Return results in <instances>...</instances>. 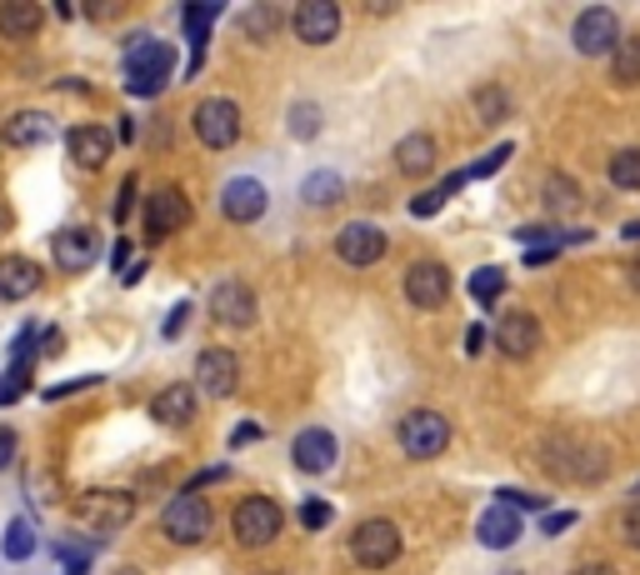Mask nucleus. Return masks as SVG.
I'll use <instances>...</instances> for the list:
<instances>
[{
	"label": "nucleus",
	"mask_w": 640,
	"mask_h": 575,
	"mask_svg": "<svg viewBox=\"0 0 640 575\" xmlns=\"http://www.w3.org/2000/svg\"><path fill=\"white\" fill-rule=\"evenodd\" d=\"M540 465H546L550 475H560V481H570V485H596L600 475H606V451L590 445V441L550 435V441H540Z\"/></svg>",
	"instance_id": "f03ea898"
},
{
	"label": "nucleus",
	"mask_w": 640,
	"mask_h": 575,
	"mask_svg": "<svg viewBox=\"0 0 640 575\" xmlns=\"http://www.w3.org/2000/svg\"><path fill=\"white\" fill-rule=\"evenodd\" d=\"M40 26H46V11L36 0H6L0 6V36H10V41H30Z\"/></svg>",
	"instance_id": "a878e982"
},
{
	"label": "nucleus",
	"mask_w": 640,
	"mask_h": 575,
	"mask_svg": "<svg viewBox=\"0 0 640 575\" xmlns=\"http://www.w3.org/2000/svg\"><path fill=\"white\" fill-rule=\"evenodd\" d=\"M620 535H626V541H630V545H636V551H640V501L630 505L626 515H620Z\"/></svg>",
	"instance_id": "37998d69"
},
{
	"label": "nucleus",
	"mask_w": 640,
	"mask_h": 575,
	"mask_svg": "<svg viewBox=\"0 0 640 575\" xmlns=\"http://www.w3.org/2000/svg\"><path fill=\"white\" fill-rule=\"evenodd\" d=\"M6 225H10V211H6V201H0V231H6Z\"/></svg>",
	"instance_id": "6e6d98bb"
},
{
	"label": "nucleus",
	"mask_w": 640,
	"mask_h": 575,
	"mask_svg": "<svg viewBox=\"0 0 640 575\" xmlns=\"http://www.w3.org/2000/svg\"><path fill=\"white\" fill-rule=\"evenodd\" d=\"M496 501L510 505L516 515H520V511H546V495H536V491H500Z\"/></svg>",
	"instance_id": "58836bf2"
},
{
	"label": "nucleus",
	"mask_w": 640,
	"mask_h": 575,
	"mask_svg": "<svg viewBox=\"0 0 640 575\" xmlns=\"http://www.w3.org/2000/svg\"><path fill=\"white\" fill-rule=\"evenodd\" d=\"M190 125H196L200 145H210V151H230V145L240 141V105L226 101V95H210V101L196 105Z\"/></svg>",
	"instance_id": "6e6552de"
},
{
	"label": "nucleus",
	"mask_w": 640,
	"mask_h": 575,
	"mask_svg": "<svg viewBox=\"0 0 640 575\" xmlns=\"http://www.w3.org/2000/svg\"><path fill=\"white\" fill-rule=\"evenodd\" d=\"M290 135H296V141H316V135H320V105L316 101L290 105Z\"/></svg>",
	"instance_id": "e433bc0d"
},
{
	"label": "nucleus",
	"mask_w": 640,
	"mask_h": 575,
	"mask_svg": "<svg viewBox=\"0 0 640 575\" xmlns=\"http://www.w3.org/2000/svg\"><path fill=\"white\" fill-rule=\"evenodd\" d=\"M116 575H146V571H136V565H120V571Z\"/></svg>",
	"instance_id": "4d7b16f0"
},
{
	"label": "nucleus",
	"mask_w": 640,
	"mask_h": 575,
	"mask_svg": "<svg viewBox=\"0 0 640 575\" xmlns=\"http://www.w3.org/2000/svg\"><path fill=\"white\" fill-rule=\"evenodd\" d=\"M300 525H306V531H326V525H330V505L316 501V495H310V501H300Z\"/></svg>",
	"instance_id": "ea45409f"
},
{
	"label": "nucleus",
	"mask_w": 640,
	"mask_h": 575,
	"mask_svg": "<svg viewBox=\"0 0 640 575\" xmlns=\"http://www.w3.org/2000/svg\"><path fill=\"white\" fill-rule=\"evenodd\" d=\"M396 165H400V175H430L436 171V135H426V131L406 135V141L396 145Z\"/></svg>",
	"instance_id": "bb28decb"
},
{
	"label": "nucleus",
	"mask_w": 640,
	"mask_h": 575,
	"mask_svg": "<svg viewBox=\"0 0 640 575\" xmlns=\"http://www.w3.org/2000/svg\"><path fill=\"white\" fill-rule=\"evenodd\" d=\"M576 575H620V571H616V565H606V561H590V565H580Z\"/></svg>",
	"instance_id": "603ef678"
},
{
	"label": "nucleus",
	"mask_w": 640,
	"mask_h": 575,
	"mask_svg": "<svg viewBox=\"0 0 640 575\" xmlns=\"http://www.w3.org/2000/svg\"><path fill=\"white\" fill-rule=\"evenodd\" d=\"M36 545H40V535H36V525H30L26 515H16V521L6 525V535H0V555H6V561H30Z\"/></svg>",
	"instance_id": "c756f323"
},
{
	"label": "nucleus",
	"mask_w": 640,
	"mask_h": 575,
	"mask_svg": "<svg viewBox=\"0 0 640 575\" xmlns=\"http://www.w3.org/2000/svg\"><path fill=\"white\" fill-rule=\"evenodd\" d=\"M16 451H20V435H16V431H6V425H0V471H6V465L16 461Z\"/></svg>",
	"instance_id": "de8ad7c7"
},
{
	"label": "nucleus",
	"mask_w": 640,
	"mask_h": 575,
	"mask_svg": "<svg viewBox=\"0 0 640 575\" xmlns=\"http://www.w3.org/2000/svg\"><path fill=\"white\" fill-rule=\"evenodd\" d=\"M110 145H116V135L100 131V125H70L66 131V151L80 171H100L110 161Z\"/></svg>",
	"instance_id": "aec40b11"
},
{
	"label": "nucleus",
	"mask_w": 640,
	"mask_h": 575,
	"mask_svg": "<svg viewBox=\"0 0 640 575\" xmlns=\"http://www.w3.org/2000/svg\"><path fill=\"white\" fill-rule=\"evenodd\" d=\"M336 455H340V445L326 425H306V431L290 441V461H296L300 475H326L330 465H336Z\"/></svg>",
	"instance_id": "6ab92c4d"
},
{
	"label": "nucleus",
	"mask_w": 640,
	"mask_h": 575,
	"mask_svg": "<svg viewBox=\"0 0 640 575\" xmlns=\"http://www.w3.org/2000/svg\"><path fill=\"white\" fill-rule=\"evenodd\" d=\"M240 381V361L226 351V345H210V351L196 355V391L210 395V401H226Z\"/></svg>",
	"instance_id": "dca6fc26"
},
{
	"label": "nucleus",
	"mask_w": 640,
	"mask_h": 575,
	"mask_svg": "<svg viewBox=\"0 0 640 575\" xmlns=\"http://www.w3.org/2000/svg\"><path fill=\"white\" fill-rule=\"evenodd\" d=\"M540 201H546V211L550 215H570V211H580V201H586V195H580V185L570 181V175H546V185H540Z\"/></svg>",
	"instance_id": "cd10ccee"
},
{
	"label": "nucleus",
	"mask_w": 640,
	"mask_h": 575,
	"mask_svg": "<svg viewBox=\"0 0 640 575\" xmlns=\"http://www.w3.org/2000/svg\"><path fill=\"white\" fill-rule=\"evenodd\" d=\"M516 241H526L530 251H536V241H560V235L550 231V225H520V231H516Z\"/></svg>",
	"instance_id": "49530a36"
},
{
	"label": "nucleus",
	"mask_w": 640,
	"mask_h": 575,
	"mask_svg": "<svg viewBox=\"0 0 640 575\" xmlns=\"http://www.w3.org/2000/svg\"><path fill=\"white\" fill-rule=\"evenodd\" d=\"M260 441V425L256 421H246V425H236V431H230V445H256Z\"/></svg>",
	"instance_id": "09e8293b"
},
{
	"label": "nucleus",
	"mask_w": 640,
	"mask_h": 575,
	"mask_svg": "<svg viewBox=\"0 0 640 575\" xmlns=\"http://www.w3.org/2000/svg\"><path fill=\"white\" fill-rule=\"evenodd\" d=\"M500 291H506V271H500V265H480V271L470 275V301L476 305H496Z\"/></svg>",
	"instance_id": "f704fd0d"
},
{
	"label": "nucleus",
	"mask_w": 640,
	"mask_h": 575,
	"mask_svg": "<svg viewBox=\"0 0 640 575\" xmlns=\"http://www.w3.org/2000/svg\"><path fill=\"white\" fill-rule=\"evenodd\" d=\"M90 385H100V375H76V381H60V385H50V391H40V401H60V395L90 391Z\"/></svg>",
	"instance_id": "79ce46f5"
},
{
	"label": "nucleus",
	"mask_w": 640,
	"mask_h": 575,
	"mask_svg": "<svg viewBox=\"0 0 640 575\" xmlns=\"http://www.w3.org/2000/svg\"><path fill=\"white\" fill-rule=\"evenodd\" d=\"M110 265H116V275H126V271H130V241H126V235H120L116 251H110Z\"/></svg>",
	"instance_id": "8fccbe9b"
},
{
	"label": "nucleus",
	"mask_w": 640,
	"mask_h": 575,
	"mask_svg": "<svg viewBox=\"0 0 640 575\" xmlns=\"http://www.w3.org/2000/svg\"><path fill=\"white\" fill-rule=\"evenodd\" d=\"M260 305H256V291H250L246 281H220L216 291H210V321L216 325H230V331H246V325H256Z\"/></svg>",
	"instance_id": "9b49d317"
},
{
	"label": "nucleus",
	"mask_w": 640,
	"mask_h": 575,
	"mask_svg": "<svg viewBox=\"0 0 640 575\" xmlns=\"http://www.w3.org/2000/svg\"><path fill=\"white\" fill-rule=\"evenodd\" d=\"M350 555H356V565H366V571H386L390 561H400V525L386 521V515L360 521L356 531H350Z\"/></svg>",
	"instance_id": "39448f33"
},
{
	"label": "nucleus",
	"mask_w": 640,
	"mask_h": 575,
	"mask_svg": "<svg viewBox=\"0 0 640 575\" xmlns=\"http://www.w3.org/2000/svg\"><path fill=\"white\" fill-rule=\"evenodd\" d=\"M496 351L506 361H530L540 351V321L530 311H510L496 321Z\"/></svg>",
	"instance_id": "a211bd4d"
},
{
	"label": "nucleus",
	"mask_w": 640,
	"mask_h": 575,
	"mask_svg": "<svg viewBox=\"0 0 640 575\" xmlns=\"http://www.w3.org/2000/svg\"><path fill=\"white\" fill-rule=\"evenodd\" d=\"M520 531H526V521L500 501L490 505V511H480V521H476V541L486 545V551H510V545L520 541Z\"/></svg>",
	"instance_id": "4be33fe9"
},
{
	"label": "nucleus",
	"mask_w": 640,
	"mask_h": 575,
	"mask_svg": "<svg viewBox=\"0 0 640 575\" xmlns=\"http://www.w3.org/2000/svg\"><path fill=\"white\" fill-rule=\"evenodd\" d=\"M280 26H286V11H280L276 0H256V6H246V11L236 16V31L246 36V41H256V46L276 41Z\"/></svg>",
	"instance_id": "b1692460"
},
{
	"label": "nucleus",
	"mask_w": 640,
	"mask_h": 575,
	"mask_svg": "<svg viewBox=\"0 0 640 575\" xmlns=\"http://www.w3.org/2000/svg\"><path fill=\"white\" fill-rule=\"evenodd\" d=\"M466 351H470V355L486 351V331H480V325H470V331H466Z\"/></svg>",
	"instance_id": "3c124183"
},
{
	"label": "nucleus",
	"mask_w": 640,
	"mask_h": 575,
	"mask_svg": "<svg viewBox=\"0 0 640 575\" xmlns=\"http://www.w3.org/2000/svg\"><path fill=\"white\" fill-rule=\"evenodd\" d=\"M626 275H630V285H636V291H640V255H636V261L626 265Z\"/></svg>",
	"instance_id": "864d4df0"
},
{
	"label": "nucleus",
	"mask_w": 640,
	"mask_h": 575,
	"mask_svg": "<svg viewBox=\"0 0 640 575\" xmlns=\"http://www.w3.org/2000/svg\"><path fill=\"white\" fill-rule=\"evenodd\" d=\"M220 16V6L210 0V6H186L180 11V26H186V41H190V51H206V31H210V21Z\"/></svg>",
	"instance_id": "473e14b6"
},
{
	"label": "nucleus",
	"mask_w": 640,
	"mask_h": 575,
	"mask_svg": "<svg viewBox=\"0 0 640 575\" xmlns=\"http://www.w3.org/2000/svg\"><path fill=\"white\" fill-rule=\"evenodd\" d=\"M396 441L410 461H436L450 445V421L440 411H410L406 421L396 425Z\"/></svg>",
	"instance_id": "423d86ee"
},
{
	"label": "nucleus",
	"mask_w": 640,
	"mask_h": 575,
	"mask_svg": "<svg viewBox=\"0 0 640 575\" xmlns=\"http://www.w3.org/2000/svg\"><path fill=\"white\" fill-rule=\"evenodd\" d=\"M406 301L416 311H440L450 301V271L440 261H416L406 271Z\"/></svg>",
	"instance_id": "f3484780"
},
{
	"label": "nucleus",
	"mask_w": 640,
	"mask_h": 575,
	"mask_svg": "<svg viewBox=\"0 0 640 575\" xmlns=\"http://www.w3.org/2000/svg\"><path fill=\"white\" fill-rule=\"evenodd\" d=\"M340 195H346V181H340L336 171H316V175H306V185H300V201L306 205H336Z\"/></svg>",
	"instance_id": "7c9ffc66"
},
{
	"label": "nucleus",
	"mask_w": 640,
	"mask_h": 575,
	"mask_svg": "<svg viewBox=\"0 0 640 575\" xmlns=\"http://www.w3.org/2000/svg\"><path fill=\"white\" fill-rule=\"evenodd\" d=\"M196 411H200V391L186 381L166 385V391L156 395V405H150V415H156L160 425H170V431H186V425L196 421Z\"/></svg>",
	"instance_id": "412c9836"
},
{
	"label": "nucleus",
	"mask_w": 640,
	"mask_h": 575,
	"mask_svg": "<svg viewBox=\"0 0 640 575\" xmlns=\"http://www.w3.org/2000/svg\"><path fill=\"white\" fill-rule=\"evenodd\" d=\"M40 291V265L30 255H0V301H30Z\"/></svg>",
	"instance_id": "5701e85b"
},
{
	"label": "nucleus",
	"mask_w": 640,
	"mask_h": 575,
	"mask_svg": "<svg viewBox=\"0 0 640 575\" xmlns=\"http://www.w3.org/2000/svg\"><path fill=\"white\" fill-rule=\"evenodd\" d=\"M0 141L10 151H36V145L50 141V115L46 111H16L6 125H0Z\"/></svg>",
	"instance_id": "393cba45"
},
{
	"label": "nucleus",
	"mask_w": 640,
	"mask_h": 575,
	"mask_svg": "<svg viewBox=\"0 0 640 575\" xmlns=\"http://www.w3.org/2000/svg\"><path fill=\"white\" fill-rule=\"evenodd\" d=\"M476 115L480 125H500L510 115V95L500 91V85H486V91H476Z\"/></svg>",
	"instance_id": "c9c22d12"
},
{
	"label": "nucleus",
	"mask_w": 640,
	"mask_h": 575,
	"mask_svg": "<svg viewBox=\"0 0 640 575\" xmlns=\"http://www.w3.org/2000/svg\"><path fill=\"white\" fill-rule=\"evenodd\" d=\"M460 185H466V171H456V175H450V181H440V185H436V191L416 195V201H410V215H416V221H426V215H436V211H440V205H446V201H450V195H456V191H460Z\"/></svg>",
	"instance_id": "72a5a7b5"
},
{
	"label": "nucleus",
	"mask_w": 640,
	"mask_h": 575,
	"mask_svg": "<svg viewBox=\"0 0 640 575\" xmlns=\"http://www.w3.org/2000/svg\"><path fill=\"white\" fill-rule=\"evenodd\" d=\"M280 525H286V511L270 495H240L236 511H230V531H236V541L246 551H266L280 535Z\"/></svg>",
	"instance_id": "7ed1b4c3"
},
{
	"label": "nucleus",
	"mask_w": 640,
	"mask_h": 575,
	"mask_svg": "<svg viewBox=\"0 0 640 575\" xmlns=\"http://www.w3.org/2000/svg\"><path fill=\"white\" fill-rule=\"evenodd\" d=\"M290 31L300 46H330L340 36V6L336 0H300L290 16Z\"/></svg>",
	"instance_id": "f8f14e48"
},
{
	"label": "nucleus",
	"mask_w": 640,
	"mask_h": 575,
	"mask_svg": "<svg viewBox=\"0 0 640 575\" xmlns=\"http://www.w3.org/2000/svg\"><path fill=\"white\" fill-rule=\"evenodd\" d=\"M576 521H580L576 511H556V515H546V521H540V531H546V535H560V531H570Z\"/></svg>",
	"instance_id": "a18cd8bd"
},
{
	"label": "nucleus",
	"mask_w": 640,
	"mask_h": 575,
	"mask_svg": "<svg viewBox=\"0 0 640 575\" xmlns=\"http://www.w3.org/2000/svg\"><path fill=\"white\" fill-rule=\"evenodd\" d=\"M610 81L626 85V91L640 85V36H626V41L610 51Z\"/></svg>",
	"instance_id": "c85d7f7f"
},
{
	"label": "nucleus",
	"mask_w": 640,
	"mask_h": 575,
	"mask_svg": "<svg viewBox=\"0 0 640 575\" xmlns=\"http://www.w3.org/2000/svg\"><path fill=\"white\" fill-rule=\"evenodd\" d=\"M50 255H56V265H60L66 275H86L90 265H96V255H100L96 225H66V231H56V241H50Z\"/></svg>",
	"instance_id": "4468645a"
},
{
	"label": "nucleus",
	"mask_w": 640,
	"mask_h": 575,
	"mask_svg": "<svg viewBox=\"0 0 640 575\" xmlns=\"http://www.w3.org/2000/svg\"><path fill=\"white\" fill-rule=\"evenodd\" d=\"M570 46H576L580 56H610L620 46V16L610 11V6L580 11L576 26H570Z\"/></svg>",
	"instance_id": "1a4fd4ad"
},
{
	"label": "nucleus",
	"mask_w": 640,
	"mask_h": 575,
	"mask_svg": "<svg viewBox=\"0 0 640 575\" xmlns=\"http://www.w3.org/2000/svg\"><path fill=\"white\" fill-rule=\"evenodd\" d=\"M510 155H516V145H510V141H506V145H496V151H486V155H480V161L466 171V181H486V175H496L500 165L510 161Z\"/></svg>",
	"instance_id": "4c0bfd02"
},
{
	"label": "nucleus",
	"mask_w": 640,
	"mask_h": 575,
	"mask_svg": "<svg viewBox=\"0 0 640 575\" xmlns=\"http://www.w3.org/2000/svg\"><path fill=\"white\" fill-rule=\"evenodd\" d=\"M210 525H216V515H210L206 495H190V491H180L176 501L166 505V515H160V531L176 545H200L210 535Z\"/></svg>",
	"instance_id": "0eeeda50"
},
{
	"label": "nucleus",
	"mask_w": 640,
	"mask_h": 575,
	"mask_svg": "<svg viewBox=\"0 0 640 575\" xmlns=\"http://www.w3.org/2000/svg\"><path fill=\"white\" fill-rule=\"evenodd\" d=\"M136 191H140V181H136V175H126V181H120V191H116V205H110V211H116V221H126V215L136 211Z\"/></svg>",
	"instance_id": "a19ab883"
},
{
	"label": "nucleus",
	"mask_w": 640,
	"mask_h": 575,
	"mask_svg": "<svg viewBox=\"0 0 640 575\" xmlns=\"http://www.w3.org/2000/svg\"><path fill=\"white\" fill-rule=\"evenodd\" d=\"M606 175H610L616 191H640V145H626V151L610 155Z\"/></svg>",
	"instance_id": "2f4dec72"
},
{
	"label": "nucleus",
	"mask_w": 640,
	"mask_h": 575,
	"mask_svg": "<svg viewBox=\"0 0 640 575\" xmlns=\"http://www.w3.org/2000/svg\"><path fill=\"white\" fill-rule=\"evenodd\" d=\"M620 235H626V241H640V221H630V225H620Z\"/></svg>",
	"instance_id": "5fc2aeb1"
},
{
	"label": "nucleus",
	"mask_w": 640,
	"mask_h": 575,
	"mask_svg": "<svg viewBox=\"0 0 640 575\" xmlns=\"http://www.w3.org/2000/svg\"><path fill=\"white\" fill-rule=\"evenodd\" d=\"M636 495H640V481H636Z\"/></svg>",
	"instance_id": "13d9d810"
},
{
	"label": "nucleus",
	"mask_w": 640,
	"mask_h": 575,
	"mask_svg": "<svg viewBox=\"0 0 640 575\" xmlns=\"http://www.w3.org/2000/svg\"><path fill=\"white\" fill-rule=\"evenodd\" d=\"M120 71H126V91L140 95V101H156L170 85V71H176V51L170 41H156V36L136 31L120 51Z\"/></svg>",
	"instance_id": "f257e3e1"
},
{
	"label": "nucleus",
	"mask_w": 640,
	"mask_h": 575,
	"mask_svg": "<svg viewBox=\"0 0 640 575\" xmlns=\"http://www.w3.org/2000/svg\"><path fill=\"white\" fill-rule=\"evenodd\" d=\"M186 321H190V305H186V301H180V305H176V311H170V321H166V325H160V335H166V341H176V335H180V331H186Z\"/></svg>",
	"instance_id": "c03bdc74"
},
{
	"label": "nucleus",
	"mask_w": 640,
	"mask_h": 575,
	"mask_svg": "<svg viewBox=\"0 0 640 575\" xmlns=\"http://www.w3.org/2000/svg\"><path fill=\"white\" fill-rule=\"evenodd\" d=\"M76 521L96 535H116L136 521V495L130 491H86L76 501Z\"/></svg>",
	"instance_id": "20e7f679"
},
{
	"label": "nucleus",
	"mask_w": 640,
	"mask_h": 575,
	"mask_svg": "<svg viewBox=\"0 0 640 575\" xmlns=\"http://www.w3.org/2000/svg\"><path fill=\"white\" fill-rule=\"evenodd\" d=\"M190 225V201L180 185H160L146 201V241H170L176 231Z\"/></svg>",
	"instance_id": "9d476101"
},
{
	"label": "nucleus",
	"mask_w": 640,
	"mask_h": 575,
	"mask_svg": "<svg viewBox=\"0 0 640 575\" xmlns=\"http://www.w3.org/2000/svg\"><path fill=\"white\" fill-rule=\"evenodd\" d=\"M386 251H390L386 231H380V225H370V221H350V225H340V235H336V255L346 265H356V271L376 265Z\"/></svg>",
	"instance_id": "ddd939ff"
},
{
	"label": "nucleus",
	"mask_w": 640,
	"mask_h": 575,
	"mask_svg": "<svg viewBox=\"0 0 640 575\" xmlns=\"http://www.w3.org/2000/svg\"><path fill=\"white\" fill-rule=\"evenodd\" d=\"M266 205H270V195H266V185H260L256 175H236V181L220 185V215H226L230 225L260 221V215H266Z\"/></svg>",
	"instance_id": "2eb2a0df"
}]
</instances>
